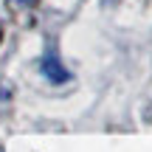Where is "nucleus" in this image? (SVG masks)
<instances>
[{"instance_id": "nucleus-1", "label": "nucleus", "mask_w": 152, "mask_h": 152, "mask_svg": "<svg viewBox=\"0 0 152 152\" xmlns=\"http://www.w3.org/2000/svg\"><path fill=\"white\" fill-rule=\"evenodd\" d=\"M42 73L48 76L51 82H65L68 79V71H65V68H59V62H56L54 56H48V59L42 62Z\"/></svg>"}, {"instance_id": "nucleus-2", "label": "nucleus", "mask_w": 152, "mask_h": 152, "mask_svg": "<svg viewBox=\"0 0 152 152\" xmlns=\"http://www.w3.org/2000/svg\"><path fill=\"white\" fill-rule=\"evenodd\" d=\"M20 3H31V0H20Z\"/></svg>"}]
</instances>
